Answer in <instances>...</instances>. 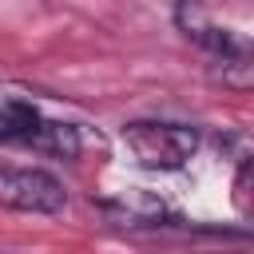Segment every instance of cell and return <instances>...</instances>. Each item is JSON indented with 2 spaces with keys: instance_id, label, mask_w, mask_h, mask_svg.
<instances>
[{
  "instance_id": "1",
  "label": "cell",
  "mask_w": 254,
  "mask_h": 254,
  "mask_svg": "<svg viewBox=\"0 0 254 254\" xmlns=\"http://www.w3.org/2000/svg\"><path fill=\"white\" fill-rule=\"evenodd\" d=\"M123 139H127L135 163H143L151 171H179L198 151V135L179 123H127Z\"/></svg>"
},
{
  "instance_id": "2",
  "label": "cell",
  "mask_w": 254,
  "mask_h": 254,
  "mask_svg": "<svg viewBox=\"0 0 254 254\" xmlns=\"http://www.w3.org/2000/svg\"><path fill=\"white\" fill-rule=\"evenodd\" d=\"M0 206L28 210V214H60L67 206V190L48 171L0 167Z\"/></svg>"
},
{
  "instance_id": "3",
  "label": "cell",
  "mask_w": 254,
  "mask_h": 254,
  "mask_svg": "<svg viewBox=\"0 0 254 254\" xmlns=\"http://www.w3.org/2000/svg\"><path fill=\"white\" fill-rule=\"evenodd\" d=\"M103 214L115 226H163L167 206L155 194H147V190H127L123 198H107L103 202Z\"/></svg>"
},
{
  "instance_id": "4",
  "label": "cell",
  "mask_w": 254,
  "mask_h": 254,
  "mask_svg": "<svg viewBox=\"0 0 254 254\" xmlns=\"http://www.w3.org/2000/svg\"><path fill=\"white\" fill-rule=\"evenodd\" d=\"M28 147L60 155V159H75L79 155V127H71V123H44L40 119V127L28 139Z\"/></svg>"
},
{
  "instance_id": "5",
  "label": "cell",
  "mask_w": 254,
  "mask_h": 254,
  "mask_svg": "<svg viewBox=\"0 0 254 254\" xmlns=\"http://www.w3.org/2000/svg\"><path fill=\"white\" fill-rule=\"evenodd\" d=\"M36 127H40V115H36L32 103L12 99V103L0 107V139H8V143H28Z\"/></svg>"
},
{
  "instance_id": "6",
  "label": "cell",
  "mask_w": 254,
  "mask_h": 254,
  "mask_svg": "<svg viewBox=\"0 0 254 254\" xmlns=\"http://www.w3.org/2000/svg\"><path fill=\"white\" fill-rule=\"evenodd\" d=\"M246 183H250V163H242V171H238V183H234V202H238V210L246 214L250 206H246Z\"/></svg>"
},
{
  "instance_id": "7",
  "label": "cell",
  "mask_w": 254,
  "mask_h": 254,
  "mask_svg": "<svg viewBox=\"0 0 254 254\" xmlns=\"http://www.w3.org/2000/svg\"><path fill=\"white\" fill-rule=\"evenodd\" d=\"M194 4H210V0H194Z\"/></svg>"
}]
</instances>
